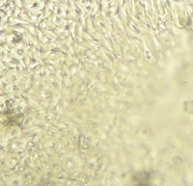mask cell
Returning <instances> with one entry per match:
<instances>
[{
	"instance_id": "obj_1",
	"label": "cell",
	"mask_w": 193,
	"mask_h": 186,
	"mask_svg": "<svg viewBox=\"0 0 193 186\" xmlns=\"http://www.w3.org/2000/svg\"><path fill=\"white\" fill-rule=\"evenodd\" d=\"M29 7L31 8V9H33V10H38V9H40L41 5H40V3H39L38 1H36V0H34V1L32 2V4H31V5H29Z\"/></svg>"
}]
</instances>
